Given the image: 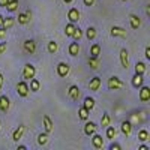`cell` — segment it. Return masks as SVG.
Returning a JSON list of instances; mask_svg holds the SVG:
<instances>
[{"label":"cell","instance_id":"29","mask_svg":"<svg viewBox=\"0 0 150 150\" xmlns=\"http://www.w3.org/2000/svg\"><path fill=\"white\" fill-rule=\"evenodd\" d=\"M89 114H90V111L87 110V108H84V107H81V108L78 110V117H80L81 120H87V119H89Z\"/></svg>","mask_w":150,"mask_h":150},{"label":"cell","instance_id":"44","mask_svg":"<svg viewBox=\"0 0 150 150\" xmlns=\"http://www.w3.org/2000/svg\"><path fill=\"white\" fill-rule=\"evenodd\" d=\"M8 2H9V0H0V8H5Z\"/></svg>","mask_w":150,"mask_h":150},{"label":"cell","instance_id":"19","mask_svg":"<svg viewBox=\"0 0 150 150\" xmlns=\"http://www.w3.org/2000/svg\"><path fill=\"white\" fill-rule=\"evenodd\" d=\"M122 132H123V135H131V132H132V123L131 122H128V120H125V122H122Z\"/></svg>","mask_w":150,"mask_h":150},{"label":"cell","instance_id":"40","mask_svg":"<svg viewBox=\"0 0 150 150\" xmlns=\"http://www.w3.org/2000/svg\"><path fill=\"white\" fill-rule=\"evenodd\" d=\"M120 149H122V146L117 144V143H112V144L110 146V150H120Z\"/></svg>","mask_w":150,"mask_h":150},{"label":"cell","instance_id":"36","mask_svg":"<svg viewBox=\"0 0 150 150\" xmlns=\"http://www.w3.org/2000/svg\"><path fill=\"white\" fill-rule=\"evenodd\" d=\"M71 38H74L75 41H80L81 38H83V30H81L80 27H75V30H74V33H72Z\"/></svg>","mask_w":150,"mask_h":150},{"label":"cell","instance_id":"25","mask_svg":"<svg viewBox=\"0 0 150 150\" xmlns=\"http://www.w3.org/2000/svg\"><path fill=\"white\" fill-rule=\"evenodd\" d=\"M99 54H101V45H99V44H93L90 47V56L92 57H99Z\"/></svg>","mask_w":150,"mask_h":150},{"label":"cell","instance_id":"20","mask_svg":"<svg viewBox=\"0 0 150 150\" xmlns=\"http://www.w3.org/2000/svg\"><path fill=\"white\" fill-rule=\"evenodd\" d=\"M9 105H11V102H9V98L8 96H0V111H8L9 110Z\"/></svg>","mask_w":150,"mask_h":150},{"label":"cell","instance_id":"26","mask_svg":"<svg viewBox=\"0 0 150 150\" xmlns=\"http://www.w3.org/2000/svg\"><path fill=\"white\" fill-rule=\"evenodd\" d=\"M48 141H50V138H48V134L47 132L38 135V144H39V146H47Z\"/></svg>","mask_w":150,"mask_h":150},{"label":"cell","instance_id":"35","mask_svg":"<svg viewBox=\"0 0 150 150\" xmlns=\"http://www.w3.org/2000/svg\"><path fill=\"white\" fill-rule=\"evenodd\" d=\"M110 122H111L110 114H108V112H104V114H102V119H101V126H102V128H107L108 125H110Z\"/></svg>","mask_w":150,"mask_h":150},{"label":"cell","instance_id":"5","mask_svg":"<svg viewBox=\"0 0 150 150\" xmlns=\"http://www.w3.org/2000/svg\"><path fill=\"white\" fill-rule=\"evenodd\" d=\"M120 63H122V68H125V69L129 68V53L126 48L120 50Z\"/></svg>","mask_w":150,"mask_h":150},{"label":"cell","instance_id":"23","mask_svg":"<svg viewBox=\"0 0 150 150\" xmlns=\"http://www.w3.org/2000/svg\"><path fill=\"white\" fill-rule=\"evenodd\" d=\"M87 63H89V66L92 69H98L99 66H101V62H99V57H89V60H87Z\"/></svg>","mask_w":150,"mask_h":150},{"label":"cell","instance_id":"48","mask_svg":"<svg viewBox=\"0 0 150 150\" xmlns=\"http://www.w3.org/2000/svg\"><path fill=\"white\" fill-rule=\"evenodd\" d=\"M63 2H65V3H72L74 0H63Z\"/></svg>","mask_w":150,"mask_h":150},{"label":"cell","instance_id":"9","mask_svg":"<svg viewBox=\"0 0 150 150\" xmlns=\"http://www.w3.org/2000/svg\"><path fill=\"white\" fill-rule=\"evenodd\" d=\"M68 74H69V65L65 62H60L57 65V75L59 77H66Z\"/></svg>","mask_w":150,"mask_h":150},{"label":"cell","instance_id":"4","mask_svg":"<svg viewBox=\"0 0 150 150\" xmlns=\"http://www.w3.org/2000/svg\"><path fill=\"white\" fill-rule=\"evenodd\" d=\"M23 50L27 54H35V51H36V42L33 39H26L23 42Z\"/></svg>","mask_w":150,"mask_h":150},{"label":"cell","instance_id":"17","mask_svg":"<svg viewBox=\"0 0 150 150\" xmlns=\"http://www.w3.org/2000/svg\"><path fill=\"white\" fill-rule=\"evenodd\" d=\"M129 23H131V27L132 29H138L141 26V18L135 14H131L129 15Z\"/></svg>","mask_w":150,"mask_h":150},{"label":"cell","instance_id":"24","mask_svg":"<svg viewBox=\"0 0 150 150\" xmlns=\"http://www.w3.org/2000/svg\"><path fill=\"white\" fill-rule=\"evenodd\" d=\"M5 8H6L9 12H15V11L18 9V0H9Z\"/></svg>","mask_w":150,"mask_h":150},{"label":"cell","instance_id":"6","mask_svg":"<svg viewBox=\"0 0 150 150\" xmlns=\"http://www.w3.org/2000/svg\"><path fill=\"white\" fill-rule=\"evenodd\" d=\"M26 125H20V126L14 131V134H12V140H14L15 143H18L21 138H23V135H24V132H26Z\"/></svg>","mask_w":150,"mask_h":150},{"label":"cell","instance_id":"33","mask_svg":"<svg viewBox=\"0 0 150 150\" xmlns=\"http://www.w3.org/2000/svg\"><path fill=\"white\" fill-rule=\"evenodd\" d=\"M96 29L95 27H89V29H87V32H86V38H87V39H89V41H93L95 39V38H96Z\"/></svg>","mask_w":150,"mask_h":150},{"label":"cell","instance_id":"31","mask_svg":"<svg viewBox=\"0 0 150 150\" xmlns=\"http://www.w3.org/2000/svg\"><path fill=\"white\" fill-rule=\"evenodd\" d=\"M84 108H87V110H92L93 107H95V99L93 98H90V96H87L86 99H84V105H83Z\"/></svg>","mask_w":150,"mask_h":150},{"label":"cell","instance_id":"32","mask_svg":"<svg viewBox=\"0 0 150 150\" xmlns=\"http://www.w3.org/2000/svg\"><path fill=\"white\" fill-rule=\"evenodd\" d=\"M47 50H48V53H50V54H54V53H57V50H59L57 42H54V41H50V42H48Z\"/></svg>","mask_w":150,"mask_h":150},{"label":"cell","instance_id":"18","mask_svg":"<svg viewBox=\"0 0 150 150\" xmlns=\"http://www.w3.org/2000/svg\"><path fill=\"white\" fill-rule=\"evenodd\" d=\"M143 83H144V78H143V75H141V74H135L134 77H132V86L135 87V89L141 87Z\"/></svg>","mask_w":150,"mask_h":150},{"label":"cell","instance_id":"46","mask_svg":"<svg viewBox=\"0 0 150 150\" xmlns=\"http://www.w3.org/2000/svg\"><path fill=\"white\" fill-rule=\"evenodd\" d=\"M18 150H27L26 146H18Z\"/></svg>","mask_w":150,"mask_h":150},{"label":"cell","instance_id":"10","mask_svg":"<svg viewBox=\"0 0 150 150\" xmlns=\"http://www.w3.org/2000/svg\"><path fill=\"white\" fill-rule=\"evenodd\" d=\"M140 101H141V102H149V101H150V87L141 86V90H140Z\"/></svg>","mask_w":150,"mask_h":150},{"label":"cell","instance_id":"41","mask_svg":"<svg viewBox=\"0 0 150 150\" xmlns=\"http://www.w3.org/2000/svg\"><path fill=\"white\" fill-rule=\"evenodd\" d=\"M83 3L86 6H93L95 5V0H83Z\"/></svg>","mask_w":150,"mask_h":150},{"label":"cell","instance_id":"1","mask_svg":"<svg viewBox=\"0 0 150 150\" xmlns=\"http://www.w3.org/2000/svg\"><path fill=\"white\" fill-rule=\"evenodd\" d=\"M36 75V68L32 63H26L23 68V80L24 81H30Z\"/></svg>","mask_w":150,"mask_h":150},{"label":"cell","instance_id":"37","mask_svg":"<svg viewBox=\"0 0 150 150\" xmlns=\"http://www.w3.org/2000/svg\"><path fill=\"white\" fill-rule=\"evenodd\" d=\"M74 30H75V26H74V23H69L68 26L65 27V35L71 38V36H72V33H74Z\"/></svg>","mask_w":150,"mask_h":150},{"label":"cell","instance_id":"28","mask_svg":"<svg viewBox=\"0 0 150 150\" xmlns=\"http://www.w3.org/2000/svg\"><path fill=\"white\" fill-rule=\"evenodd\" d=\"M39 87H41V83H39V80H36L35 77L30 80V86H29V89L32 90V92H38L39 90Z\"/></svg>","mask_w":150,"mask_h":150},{"label":"cell","instance_id":"43","mask_svg":"<svg viewBox=\"0 0 150 150\" xmlns=\"http://www.w3.org/2000/svg\"><path fill=\"white\" fill-rule=\"evenodd\" d=\"M3 81H5L3 80V74L0 72V90H2V87H3Z\"/></svg>","mask_w":150,"mask_h":150},{"label":"cell","instance_id":"42","mask_svg":"<svg viewBox=\"0 0 150 150\" xmlns=\"http://www.w3.org/2000/svg\"><path fill=\"white\" fill-rule=\"evenodd\" d=\"M144 56L147 60H150V47H146V51H144Z\"/></svg>","mask_w":150,"mask_h":150},{"label":"cell","instance_id":"34","mask_svg":"<svg viewBox=\"0 0 150 150\" xmlns=\"http://www.w3.org/2000/svg\"><path fill=\"white\" fill-rule=\"evenodd\" d=\"M116 135H117V131L114 129V126H107V138L112 140V138H116Z\"/></svg>","mask_w":150,"mask_h":150},{"label":"cell","instance_id":"45","mask_svg":"<svg viewBox=\"0 0 150 150\" xmlns=\"http://www.w3.org/2000/svg\"><path fill=\"white\" fill-rule=\"evenodd\" d=\"M138 150H150V149H149L147 146H144V144H143V146H140V147H138Z\"/></svg>","mask_w":150,"mask_h":150},{"label":"cell","instance_id":"30","mask_svg":"<svg viewBox=\"0 0 150 150\" xmlns=\"http://www.w3.org/2000/svg\"><path fill=\"white\" fill-rule=\"evenodd\" d=\"M135 74L144 75L146 74V63H143V62H137V65H135Z\"/></svg>","mask_w":150,"mask_h":150},{"label":"cell","instance_id":"47","mask_svg":"<svg viewBox=\"0 0 150 150\" xmlns=\"http://www.w3.org/2000/svg\"><path fill=\"white\" fill-rule=\"evenodd\" d=\"M3 18H5L3 15H0V27H2V24H3Z\"/></svg>","mask_w":150,"mask_h":150},{"label":"cell","instance_id":"8","mask_svg":"<svg viewBox=\"0 0 150 150\" xmlns=\"http://www.w3.org/2000/svg\"><path fill=\"white\" fill-rule=\"evenodd\" d=\"M68 96L72 99V101H78V98H80V87L72 84L69 87V90H68Z\"/></svg>","mask_w":150,"mask_h":150},{"label":"cell","instance_id":"14","mask_svg":"<svg viewBox=\"0 0 150 150\" xmlns=\"http://www.w3.org/2000/svg\"><path fill=\"white\" fill-rule=\"evenodd\" d=\"M101 84H102V80L101 78H99V77H93L90 80V83H89V89L92 92H98L99 87H101Z\"/></svg>","mask_w":150,"mask_h":150},{"label":"cell","instance_id":"22","mask_svg":"<svg viewBox=\"0 0 150 150\" xmlns=\"http://www.w3.org/2000/svg\"><path fill=\"white\" fill-rule=\"evenodd\" d=\"M78 53H80V44L78 42H72L69 45V54L72 57H75V56H78Z\"/></svg>","mask_w":150,"mask_h":150},{"label":"cell","instance_id":"50","mask_svg":"<svg viewBox=\"0 0 150 150\" xmlns=\"http://www.w3.org/2000/svg\"><path fill=\"white\" fill-rule=\"evenodd\" d=\"M0 125H2V122H0Z\"/></svg>","mask_w":150,"mask_h":150},{"label":"cell","instance_id":"39","mask_svg":"<svg viewBox=\"0 0 150 150\" xmlns=\"http://www.w3.org/2000/svg\"><path fill=\"white\" fill-rule=\"evenodd\" d=\"M6 33H8V30H6V29L0 27V39H5V38H6Z\"/></svg>","mask_w":150,"mask_h":150},{"label":"cell","instance_id":"27","mask_svg":"<svg viewBox=\"0 0 150 150\" xmlns=\"http://www.w3.org/2000/svg\"><path fill=\"white\" fill-rule=\"evenodd\" d=\"M149 138H150V135H149V131H147V129H140V131H138V141L144 143V141H147Z\"/></svg>","mask_w":150,"mask_h":150},{"label":"cell","instance_id":"38","mask_svg":"<svg viewBox=\"0 0 150 150\" xmlns=\"http://www.w3.org/2000/svg\"><path fill=\"white\" fill-rule=\"evenodd\" d=\"M6 48H8V44L6 42H0V56L6 51Z\"/></svg>","mask_w":150,"mask_h":150},{"label":"cell","instance_id":"21","mask_svg":"<svg viewBox=\"0 0 150 150\" xmlns=\"http://www.w3.org/2000/svg\"><path fill=\"white\" fill-rule=\"evenodd\" d=\"M15 24V18L14 17H6V18H3V24H2V27L3 29H6V30H9L12 26Z\"/></svg>","mask_w":150,"mask_h":150},{"label":"cell","instance_id":"15","mask_svg":"<svg viewBox=\"0 0 150 150\" xmlns=\"http://www.w3.org/2000/svg\"><path fill=\"white\" fill-rule=\"evenodd\" d=\"M96 129H98V126H96V123H93V122H87L86 125H84V134L86 135H93L95 132H96Z\"/></svg>","mask_w":150,"mask_h":150},{"label":"cell","instance_id":"16","mask_svg":"<svg viewBox=\"0 0 150 150\" xmlns=\"http://www.w3.org/2000/svg\"><path fill=\"white\" fill-rule=\"evenodd\" d=\"M92 144H93V147L95 149H102V146H104V140H102V137L101 135H98L96 132L93 134V137H92Z\"/></svg>","mask_w":150,"mask_h":150},{"label":"cell","instance_id":"3","mask_svg":"<svg viewBox=\"0 0 150 150\" xmlns=\"http://www.w3.org/2000/svg\"><path fill=\"white\" fill-rule=\"evenodd\" d=\"M17 92H18V95L21 96V98H26L27 95H29V92H30V89H29V84H27V81H20L18 84H17Z\"/></svg>","mask_w":150,"mask_h":150},{"label":"cell","instance_id":"13","mask_svg":"<svg viewBox=\"0 0 150 150\" xmlns=\"http://www.w3.org/2000/svg\"><path fill=\"white\" fill-rule=\"evenodd\" d=\"M68 18H69V23H77L80 20V11L77 8H71L68 12Z\"/></svg>","mask_w":150,"mask_h":150},{"label":"cell","instance_id":"11","mask_svg":"<svg viewBox=\"0 0 150 150\" xmlns=\"http://www.w3.org/2000/svg\"><path fill=\"white\" fill-rule=\"evenodd\" d=\"M42 122H44V128H45V132L47 134H51L53 132V129H54V123H53V120L50 119V116H44L42 117Z\"/></svg>","mask_w":150,"mask_h":150},{"label":"cell","instance_id":"49","mask_svg":"<svg viewBox=\"0 0 150 150\" xmlns=\"http://www.w3.org/2000/svg\"><path fill=\"white\" fill-rule=\"evenodd\" d=\"M122 2H126V0H122Z\"/></svg>","mask_w":150,"mask_h":150},{"label":"cell","instance_id":"7","mask_svg":"<svg viewBox=\"0 0 150 150\" xmlns=\"http://www.w3.org/2000/svg\"><path fill=\"white\" fill-rule=\"evenodd\" d=\"M32 20V12L30 11H26V12H21V14H18V24H23V26H26V24H29Z\"/></svg>","mask_w":150,"mask_h":150},{"label":"cell","instance_id":"2","mask_svg":"<svg viewBox=\"0 0 150 150\" xmlns=\"http://www.w3.org/2000/svg\"><path fill=\"white\" fill-rule=\"evenodd\" d=\"M108 90H120V89H123L125 87V83L120 80V78H117V77H111L110 80H108Z\"/></svg>","mask_w":150,"mask_h":150},{"label":"cell","instance_id":"12","mask_svg":"<svg viewBox=\"0 0 150 150\" xmlns=\"http://www.w3.org/2000/svg\"><path fill=\"white\" fill-rule=\"evenodd\" d=\"M126 30H125L123 27H119V26H114L111 27V36L112 38H126Z\"/></svg>","mask_w":150,"mask_h":150}]
</instances>
